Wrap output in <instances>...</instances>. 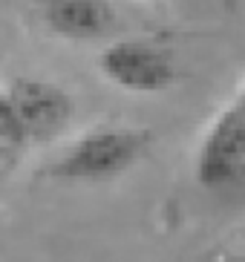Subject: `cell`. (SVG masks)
<instances>
[{"mask_svg": "<svg viewBox=\"0 0 245 262\" xmlns=\"http://www.w3.org/2000/svg\"><path fill=\"white\" fill-rule=\"evenodd\" d=\"M193 182L219 210L245 213V72L196 144Z\"/></svg>", "mask_w": 245, "mask_h": 262, "instance_id": "cell-1", "label": "cell"}, {"mask_svg": "<svg viewBox=\"0 0 245 262\" xmlns=\"http://www.w3.org/2000/svg\"><path fill=\"white\" fill-rule=\"evenodd\" d=\"M98 70L113 86L130 95H159L176 84L173 52L153 40L118 38L98 55Z\"/></svg>", "mask_w": 245, "mask_h": 262, "instance_id": "cell-4", "label": "cell"}, {"mask_svg": "<svg viewBox=\"0 0 245 262\" xmlns=\"http://www.w3.org/2000/svg\"><path fill=\"white\" fill-rule=\"evenodd\" d=\"M196 262H245V248H216L202 254Z\"/></svg>", "mask_w": 245, "mask_h": 262, "instance_id": "cell-6", "label": "cell"}, {"mask_svg": "<svg viewBox=\"0 0 245 262\" xmlns=\"http://www.w3.org/2000/svg\"><path fill=\"white\" fill-rule=\"evenodd\" d=\"M153 136L130 124H98L55 156L46 176L64 185H107L130 173L150 150Z\"/></svg>", "mask_w": 245, "mask_h": 262, "instance_id": "cell-2", "label": "cell"}, {"mask_svg": "<svg viewBox=\"0 0 245 262\" xmlns=\"http://www.w3.org/2000/svg\"><path fill=\"white\" fill-rule=\"evenodd\" d=\"M46 26L64 40H98L115 24L113 0H46Z\"/></svg>", "mask_w": 245, "mask_h": 262, "instance_id": "cell-5", "label": "cell"}, {"mask_svg": "<svg viewBox=\"0 0 245 262\" xmlns=\"http://www.w3.org/2000/svg\"><path fill=\"white\" fill-rule=\"evenodd\" d=\"M72 95L46 78H17L0 86V150L23 153L49 144L72 121Z\"/></svg>", "mask_w": 245, "mask_h": 262, "instance_id": "cell-3", "label": "cell"}]
</instances>
